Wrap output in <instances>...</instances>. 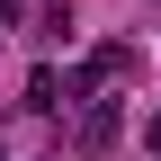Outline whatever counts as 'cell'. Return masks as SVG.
Returning a JSON list of instances; mask_svg holds the SVG:
<instances>
[{"instance_id":"cell-1","label":"cell","mask_w":161,"mask_h":161,"mask_svg":"<svg viewBox=\"0 0 161 161\" xmlns=\"http://www.w3.org/2000/svg\"><path fill=\"white\" fill-rule=\"evenodd\" d=\"M98 143H116V108L108 98H90V116H80V152H98Z\"/></svg>"},{"instance_id":"cell-2","label":"cell","mask_w":161,"mask_h":161,"mask_svg":"<svg viewBox=\"0 0 161 161\" xmlns=\"http://www.w3.org/2000/svg\"><path fill=\"white\" fill-rule=\"evenodd\" d=\"M134 63H143V54H134V45H98V54H90V80H125Z\"/></svg>"},{"instance_id":"cell-3","label":"cell","mask_w":161,"mask_h":161,"mask_svg":"<svg viewBox=\"0 0 161 161\" xmlns=\"http://www.w3.org/2000/svg\"><path fill=\"white\" fill-rule=\"evenodd\" d=\"M54 90H63V80H54V63H36V80H27V108H63Z\"/></svg>"},{"instance_id":"cell-4","label":"cell","mask_w":161,"mask_h":161,"mask_svg":"<svg viewBox=\"0 0 161 161\" xmlns=\"http://www.w3.org/2000/svg\"><path fill=\"white\" fill-rule=\"evenodd\" d=\"M143 143H152V152H161V116H152V125H143Z\"/></svg>"}]
</instances>
